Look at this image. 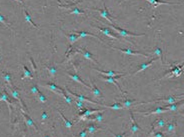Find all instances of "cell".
Returning a JSON list of instances; mask_svg holds the SVG:
<instances>
[{"instance_id":"1","label":"cell","mask_w":184,"mask_h":137,"mask_svg":"<svg viewBox=\"0 0 184 137\" xmlns=\"http://www.w3.org/2000/svg\"><path fill=\"white\" fill-rule=\"evenodd\" d=\"M126 75H128V73H122V74H118L116 75V76H103L101 78L102 80H103L104 82H107V83H112L114 84V86H116L118 88V90L120 91V93L123 95V96H125V92L122 90V88L120 87V85L118 84V82L116 81V79H118V78H122L126 76Z\"/></svg>"},{"instance_id":"2","label":"cell","mask_w":184,"mask_h":137,"mask_svg":"<svg viewBox=\"0 0 184 137\" xmlns=\"http://www.w3.org/2000/svg\"><path fill=\"white\" fill-rule=\"evenodd\" d=\"M110 27H111V28H113V29L115 30V31H116V32H117L121 37H127V36L140 37V36H145V35H146L145 33H140V34H138V33L130 32V31H128V30H126V29H122V28H120V27H118L117 25H115V24H110Z\"/></svg>"},{"instance_id":"3","label":"cell","mask_w":184,"mask_h":137,"mask_svg":"<svg viewBox=\"0 0 184 137\" xmlns=\"http://www.w3.org/2000/svg\"><path fill=\"white\" fill-rule=\"evenodd\" d=\"M65 90H66V92H68V93H69L70 95H72L73 97H75L76 99H78V100H80V101H82V102H88V103H91V104H96V105H98V106H102V107H103V105H104L103 103H100V102H97V101H95V100H91L90 98L84 96V95L77 94V93H75V92L71 91L68 87L65 88Z\"/></svg>"},{"instance_id":"4","label":"cell","mask_w":184,"mask_h":137,"mask_svg":"<svg viewBox=\"0 0 184 137\" xmlns=\"http://www.w3.org/2000/svg\"><path fill=\"white\" fill-rule=\"evenodd\" d=\"M105 109H89V108H85L84 110L80 111L79 113H78V120H84L86 121L88 120V117L91 115H93L94 113L96 112H100V111H104Z\"/></svg>"},{"instance_id":"5","label":"cell","mask_w":184,"mask_h":137,"mask_svg":"<svg viewBox=\"0 0 184 137\" xmlns=\"http://www.w3.org/2000/svg\"><path fill=\"white\" fill-rule=\"evenodd\" d=\"M112 49L114 50H117L119 52L123 53V54H127V55H138V56H143L145 58H149V54H146V53H143L140 52V51H135V50H132L130 48H119V47H114V46H110Z\"/></svg>"},{"instance_id":"6","label":"cell","mask_w":184,"mask_h":137,"mask_svg":"<svg viewBox=\"0 0 184 137\" xmlns=\"http://www.w3.org/2000/svg\"><path fill=\"white\" fill-rule=\"evenodd\" d=\"M104 8L103 9H97V8H92V10H94V11H96V12H98L99 14L103 17L104 19H106L107 21L110 23V24H113V22H114V19H115V17H113L112 16L110 13H109V11H108V9H107V7H106V5H105V3H104Z\"/></svg>"},{"instance_id":"7","label":"cell","mask_w":184,"mask_h":137,"mask_svg":"<svg viewBox=\"0 0 184 137\" xmlns=\"http://www.w3.org/2000/svg\"><path fill=\"white\" fill-rule=\"evenodd\" d=\"M43 86H45L46 88H48L50 91L59 95H62L64 93V91H65L62 87H59L58 85H56L55 83H52V82H46L45 84H43Z\"/></svg>"},{"instance_id":"8","label":"cell","mask_w":184,"mask_h":137,"mask_svg":"<svg viewBox=\"0 0 184 137\" xmlns=\"http://www.w3.org/2000/svg\"><path fill=\"white\" fill-rule=\"evenodd\" d=\"M168 110L165 108V106H163V107L154 108L153 110H150V111H137V113H138V114H140V115L148 116V115H153V114H162V113H165Z\"/></svg>"},{"instance_id":"9","label":"cell","mask_w":184,"mask_h":137,"mask_svg":"<svg viewBox=\"0 0 184 137\" xmlns=\"http://www.w3.org/2000/svg\"><path fill=\"white\" fill-rule=\"evenodd\" d=\"M129 114H130V119H131V126H130V129H129V132H131L132 134H133V133H136L137 131H142L140 126L137 124V122L135 120L133 112H132L131 109H129Z\"/></svg>"},{"instance_id":"10","label":"cell","mask_w":184,"mask_h":137,"mask_svg":"<svg viewBox=\"0 0 184 137\" xmlns=\"http://www.w3.org/2000/svg\"><path fill=\"white\" fill-rule=\"evenodd\" d=\"M94 27L99 30L101 33H103L105 36L109 37V38L114 39V40H122L120 37H118L117 35H114V34L110 31V29L109 28H104V27H100V26H94Z\"/></svg>"},{"instance_id":"11","label":"cell","mask_w":184,"mask_h":137,"mask_svg":"<svg viewBox=\"0 0 184 137\" xmlns=\"http://www.w3.org/2000/svg\"><path fill=\"white\" fill-rule=\"evenodd\" d=\"M77 49H78V52H79L80 54H82V55L84 56V58H86V59L90 60V61H93L94 63H96L97 65H99V62H98V61L93 57V55H92L91 52L87 51L85 48H83V47H77Z\"/></svg>"},{"instance_id":"12","label":"cell","mask_w":184,"mask_h":137,"mask_svg":"<svg viewBox=\"0 0 184 137\" xmlns=\"http://www.w3.org/2000/svg\"><path fill=\"white\" fill-rule=\"evenodd\" d=\"M155 61H157V57H154V58H152V59H150L148 61V62H146V63H143V64H141L140 66H138V68H137V70L135 71V72H133V73H131V75H135V74H137V73H139V72H141V71H144L146 68H148V67H150L151 65L155 62Z\"/></svg>"},{"instance_id":"13","label":"cell","mask_w":184,"mask_h":137,"mask_svg":"<svg viewBox=\"0 0 184 137\" xmlns=\"http://www.w3.org/2000/svg\"><path fill=\"white\" fill-rule=\"evenodd\" d=\"M20 109H21V111H22V115H23V117H24V119H25V121H26V123H27V125H28V126H31V127H33L34 129L36 130V131H38V132L40 133L39 128L37 127L35 123L33 122V120L31 119V117H30V116H29L28 114H27V113H26L24 110H23L22 108H20Z\"/></svg>"},{"instance_id":"14","label":"cell","mask_w":184,"mask_h":137,"mask_svg":"<svg viewBox=\"0 0 184 137\" xmlns=\"http://www.w3.org/2000/svg\"><path fill=\"white\" fill-rule=\"evenodd\" d=\"M146 1H148L149 3H151V4L156 7V6L158 5H181V3H177V2H167V1H163V0H146Z\"/></svg>"},{"instance_id":"15","label":"cell","mask_w":184,"mask_h":137,"mask_svg":"<svg viewBox=\"0 0 184 137\" xmlns=\"http://www.w3.org/2000/svg\"><path fill=\"white\" fill-rule=\"evenodd\" d=\"M182 73V68H180V66H174L171 68V70L169 72L164 75V77L167 76H175V77H180V75Z\"/></svg>"},{"instance_id":"16","label":"cell","mask_w":184,"mask_h":137,"mask_svg":"<svg viewBox=\"0 0 184 137\" xmlns=\"http://www.w3.org/2000/svg\"><path fill=\"white\" fill-rule=\"evenodd\" d=\"M66 74L71 78V79H73L74 81H76V82H78V83H80L81 85H83L84 87H86V88H88V89H91V87L89 86V85L85 83V82H84L82 79H81V78H80L79 76H78V75H77L76 73H70V72H67Z\"/></svg>"},{"instance_id":"17","label":"cell","mask_w":184,"mask_h":137,"mask_svg":"<svg viewBox=\"0 0 184 137\" xmlns=\"http://www.w3.org/2000/svg\"><path fill=\"white\" fill-rule=\"evenodd\" d=\"M0 101H5L6 103H7V105H8V108H9V113L11 114V103L12 102L10 101V99H9V97H8V94H7V92H6V90H3V92H1L0 93Z\"/></svg>"},{"instance_id":"18","label":"cell","mask_w":184,"mask_h":137,"mask_svg":"<svg viewBox=\"0 0 184 137\" xmlns=\"http://www.w3.org/2000/svg\"><path fill=\"white\" fill-rule=\"evenodd\" d=\"M75 33L78 34V36H79L80 38H82V37H86V36H90V37H92V38H96L98 41H100V42H103L104 43V41L102 40V39H100V37H98L97 35H95V34L89 33V32H87V31H75Z\"/></svg>"},{"instance_id":"19","label":"cell","mask_w":184,"mask_h":137,"mask_svg":"<svg viewBox=\"0 0 184 137\" xmlns=\"http://www.w3.org/2000/svg\"><path fill=\"white\" fill-rule=\"evenodd\" d=\"M94 69L95 71H97L98 73H100L104 76H116L118 74H122L120 72H116V71H113V70H108V71H105V70H101V69H98V68H92Z\"/></svg>"},{"instance_id":"20","label":"cell","mask_w":184,"mask_h":137,"mask_svg":"<svg viewBox=\"0 0 184 137\" xmlns=\"http://www.w3.org/2000/svg\"><path fill=\"white\" fill-rule=\"evenodd\" d=\"M176 128V119H173L171 122L165 125V132L170 134V133H174Z\"/></svg>"},{"instance_id":"21","label":"cell","mask_w":184,"mask_h":137,"mask_svg":"<svg viewBox=\"0 0 184 137\" xmlns=\"http://www.w3.org/2000/svg\"><path fill=\"white\" fill-rule=\"evenodd\" d=\"M86 130L89 134H94L96 131H99V130H103V129L99 127V126H97L95 123H89V124H87L86 126Z\"/></svg>"},{"instance_id":"22","label":"cell","mask_w":184,"mask_h":137,"mask_svg":"<svg viewBox=\"0 0 184 137\" xmlns=\"http://www.w3.org/2000/svg\"><path fill=\"white\" fill-rule=\"evenodd\" d=\"M103 112L104 111H100V112H98L96 115H91V117L89 116V117H88V120L98 122V123L102 122V121H103V118H104L103 117Z\"/></svg>"},{"instance_id":"23","label":"cell","mask_w":184,"mask_h":137,"mask_svg":"<svg viewBox=\"0 0 184 137\" xmlns=\"http://www.w3.org/2000/svg\"><path fill=\"white\" fill-rule=\"evenodd\" d=\"M90 85H91V86H90L91 87L90 90L92 91V93H93L94 96L99 97V98H103V94H102V92L97 88V86L92 81H90Z\"/></svg>"},{"instance_id":"24","label":"cell","mask_w":184,"mask_h":137,"mask_svg":"<svg viewBox=\"0 0 184 137\" xmlns=\"http://www.w3.org/2000/svg\"><path fill=\"white\" fill-rule=\"evenodd\" d=\"M119 102L122 104V106H123L124 108L129 109V108H130V106H132L135 103V100H134V99H128V98H126V96H124V98L122 99V100L119 101Z\"/></svg>"},{"instance_id":"25","label":"cell","mask_w":184,"mask_h":137,"mask_svg":"<svg viewBox=\"0 0 184 137\" xmlns=\"http://www.w3.org/2000/svg\"><path fill=\"white\" fill-rule=\"evenodd\" d=\"M2 75H3V79H4L6 82H7L10 87H15L14 84H13V82H12V76H11V74H10L9 72H7V71H2Z\"/></svg>"},{"instance_id":"26","label":"cell","mask_w":184,"mask_h":137,"mask_svg":"<svg viewBox=\"0 0 184 137\" xmlns=\"http://www.w3.org/2000/svg\"><path fill=\"white\" fill-rule=\"evenodd\" d=\"M63 33H64V35L67 37V39L69 40V42H70L71 45H72L73 43H75L76 41L80 38V37L78 36V34H76L75 32H74V33H70V34H66L65 32L63 31Z\"/></svg>"},{"instance_id":"27","label":"cell","mask_w":184,"mask_h":137,"mask_svg":"<svg viewBox=\"0 0 184 137\" xmlns=\"http://www.w3.org/2000/svg\"><path fill=\"white\" fill-rule=\"evenodd\" d=\"M72 6V9H69L68 10V13L69 14H76V15H86V12L83 11V10H81L79 8H77L74 6V4H71Z\"/></svg>"},{"instance_id":"28","label":"cell","mask_w":184,"mask_h":137,"mask_svg":"<svg viewBox=\"0 0 184 137\" xmlns=\"http://www.w3.org/2000/svg\"><path fill=\"white\" fill-rule=\"evenodd\" d=\"M166 125V122L164 119L159 118L156 121H154L152 123V128H164V126Z\"/></svg>"},{"instance_id":"29","label":"cell","mask_w":184,"mask_h":137,"mask_svg":"<svg viewBox=\"0 0 184 137\" xmlns=\"http://www.w3.org/2000/svg\"><path fill=\"white\" fill-rule=\"evenodd\" d=\"M23 12H24V16H25V20L28 23H30L34 28H38V25H36L35 23L33 22V20H32V18H31V16H30V14L28 13V11L26 10V8L25 7H23Z\"/></svg>"},{"instance_id":"30","label":"cell","mask_w":184,"mask_h":137,"mask_svg":"<svg viewBox=\"0 0 184 137\" xmlns=\"http://www.w3.org/2000/svg\"><path fill=\"white\" fill-rule=\"evenodd\" d=\"M23 74H22V77L21 79H25V78H29V79H33V76H32V73L30 72L29 68L26 66V65H23Z\"/></svg>"},{"instance_id":"31","label":"cell","mask_w":184,"mask_h":137,"mask_svg":"<svg viewBox=\"0 0 184 137\" xmlns=\"http://www.w3.org/2000/svg\"><path fill=\"white\" fill-rule=\"evenodd\" d=\"M103 107L107 108V109H113V110H121V109H124V107L122 106V104L120 102H117V103H114L112 105H103Z\"/></svg>"},{"instance_id":"32","label":"cell","mask_w":184,"mask_h":137,"mask_svg":"<svg viewBox=\"0 0 184 137\" xmlns=\"http://www.w3.org/2000/svg\"><path fill=\"white\" fill-rule=\"evenodd\" d=\"M154 54L156 56H159L160 58V61H161V64L164 65V59H163V51L162 49L160 48L159 46H156L155 49H154Z\"/></svg>"},{"instance_id":"33","label":"cell","mask_w":184,"mask_h":137,"mask_svg":"<svg viewBox=\"0 0 184 137\" xmlns=\"http://www.w3.org/2000/svg\"><path fill=\"white\" fill-rule=\"evenodd\" d=\"M58 113H59V114H60V116H61V117H62V119H63L64 123H65V126H66V127H67L68 129H69L70 131H72V122L68 120V119H67V118L65 117V116L63 115V113L61 112L60 110H58Z\"/></svg>"},{"instance_id":"34","label":"cell","mask_w":184,"mask_h":137,"mask_svg":"<svg viewBox=\"0 0 184 137\" xmlns=\"http://www.w3.org/2000/svg\"><path fill=\"white\" fill-rule=\"evenodd\" d=\"M0 22L1 23H3V24H4V26L6 27V28H8L10 31L12 32V28H11V25L9 24V22L7 21V20H6V18L3 15H1L0 14Z\"/></svg>"},{"instance_id":"35","label":"cell","mask_w":184,"mask_h":137,"mask_svg":"<svg viewBox=\"0 0 184 137\" xmlns=\"http://www.w3.org/2000/svg\"><path fill=\"white\" fill-rule=\"evenodd\" d=\"M36 98L38 99L39 102H41V103H47V98L44 96V94L42 93L41 91H39L38 93H37Z\"/></svg>"},{"instance_id":"36","label":"cell","mask_w":184,"mask_h":137,"mask_svg":"<svg viewBox=\"0 0 184 137\" xmlns=\"http://www.w3.org/2000/svg\"><path fill=\"white\" fill-rule=\"evenodd\" d=\"M74 103H75L76 107L78 108V110H80V111H82V110H84L85 108H86L84 106V102L78 100V99H76V101H74Z\"/></svg>"},{"instance_id":"37","label":"cell","mask_w":184,"mask_h":137,"mask_svg":"<svg viewBox=\"0 0 184 137\" xmlns=\"http://www.w3.org/2000/svg\"><path fill=\"white\" fill-rule=\"evenodd\" d=\"M46 67V69L48 70V72H49V74L51 75V76H55L56 75V73H57V69L54 66H45Z\"/></svg>"},{"instance_id":"38","label":"cell","mask_w":184,"mask_h":137,"mask_svg":"<svg viewBox=\"0 0 184 137\" xmlns=\"http://www.w3.org/2000/svg\"><path fill=\"white\" fill-rule=\"evenodd\" d=\"M30 91H31V93L33 94V95H37V93L39 92V89H38V86H37L36 84H33L32 86H31V88H30Z\"/></svg>"},{"instance_id":"39","label":"cell","mask_w":184,"mask_h":137,"mask_svg":"<svg viewBox=\"0 0 184 137\" xmlns=\"http://www.w3.org/2000/svg\"><path fill=\"white\" fill-rule=\"evenodd\" d=\"M62 96H63V98L65 99V101L67 102L68 104H70V105H72V103H73V100L71 99L68 95L66 94V91H64V93L62 94Z\"/></svg>"},{"instance_id":"40","label":"cell","mask_w":184,"mask_h":137,"mask_svg":"<svg viewBox=\"0 0 184 137\" xmlns=\"http://www.w3.org/2000/svg\"><path fill=\"white\" fill-rule=\"evenodd\" d=\"M108 132L110 133V134H111L112 136H113V137H125V135L128 133L127 131H125V132H122L121 134H115V133H114L113 131H111L110 129H108Z\"/></svg>"},{"instance_id":"41","label":"cell","mask_w":184,"mask_h":137,"mask_svg":"<svg viewBox=\"0 0 184 137\" xmlns=\"http://www.w3.org/2000/svg\"><path fill=\"white\" fill-rule=\"evenodd\" d=\"M150 136H153V137H165L164 133L161 132V131H154L153 133H151Z\"/></svg>"},{"instance_id":"42","label":"cell","mask_w":184,"mask_h":137,"mask_svg":"<svg viewBox=\"0 0 184 137\" xmlns=\"http://www.w3.org/2000/svg\"><path fill=\"white\" fill-rule=\"evenodd\" d=\"M87 134H88L87 130H86V128H84L83 130H81V131L79 132V135H78V137H86Z\"/></svg>"},{"instance_id":"43","label":"cell","mask_w":184,"mask_h":137,"mask_svg":"<svg viewBox=\"0 0 184 137\" xmlns=\"http://www.w3.org/2000/svg\"><path fill=\"white\" fill-rule=\"evenodd\" d=\"M47 119H48V114H47L46 111H43L42 115H41V121L43 122V121L47 120Z\"/></svg>"},{"instance_id":"44","label":"cell","mask_w":184,"mask_h":137,"mask_svg":"<svg viewBox=\"0 0 184 137\" xmlns=\"http://www.w3.org/2000/svg\"><path fill=\"white\" fill-rule=\"evenodd\" d=\"M30 61H31V63H32V65H33L34 70L36 71V66H35V63H34V61H33V59H32V57H30Z\"/></svg>"},{"instance_id":"45","label":"cell","mask_w":184,"mask_h":137,"mask_svg":"<svg viewBox=\"0 0 184 137\" xmlns=\"http://www.w3.org/2000/svg\"><path fill=\"white\" fill-rule=\"evenodd\" d=\"M14 1H17V2H19V3H21V5L24 7V2H23V0H14Z\"/></svg>"},{"instance_id":"46","label":"cell","mask_w":184,"mask_h":137,"mask_svg":"<svg viewBox=\"0 0 184 137\" xmlns=\"http://www.w3.org/2000/svg\"><path fill=\"white\" fill-rule=\"evenodd\" d=\"M179 114L182 116V117H184V110L183 111H179Z\"/></svg>"},{"instance_id":"47","label":"cell","mask_w":184,"mask_h":137,"mask_svg":"<svg viewBox=\"0 0 184 137\" xmlns=\"http://www.w3.org/2000/svg\"><path fill=\"white\" fill-rule=\"evenodd\" d=\"M179 66H180V68H182V69H183V67H184V63H183L182 65H179Z\"/></svg>"},{"instance_id":"48","label":"cell","mask_w":184,"mask_h":137,"mask_svg":"<svg viewBox=\"0 0 184 137\" xmlns=\"http://www.w3.org/2000/svg\"><path fill=\"white\" fill-rule=\"evenodd\" d=\"M44 137H50V136H49V135H47V134H46V135H44Z\"/></svg>"},{"instance_id":"49","label":"cell","mask_w":184,"mask_h":137,"mask_svg":"<svg viewBox=\"0 0 184 137\" xmlns=\"http://www.w3.org/2000/svg\"><path fill=\"white\" fill-rule=\"evenodd\" d=\"M2 29V27H0V30H1Z\"/></svg>"},{"instance_id":"50","label":"cell","mask_w":184,"mask_h":137,"mask_svg":"<svg viewBox=\"0 0 184 137\" xmlns=\"http://www.w3.org/2000/svg\"><path fill=\"white\" fill-rule=\"evenodd\" d=\"M0 69H1V66H0Z\"/></svg>"},{"instance_id":"51","label":"cell","mask_w":184,"mask_h":137,"mask_svg":"<svg viewBox=\"0 0 184 137\" xmlns=\"http://www.w3.org/2000/svg\"><path fill=\"white\" fill-rule=\"evenodd\" d=\"M165 137H168V136H165Z\"/></svg>"},{"instance_id":"52","label":"cell","mask_w":184,"mask_h":137,"mask_svg":"<svg viewBox=\"0 0 184 137\" xmlns=\"http://www.w3.org/2000/svg\"><path fill=\"white\" fill-rule=\"evenodd\" d=\"M183 3H184V1H183Z\"/></svg>"}]
</instances>
